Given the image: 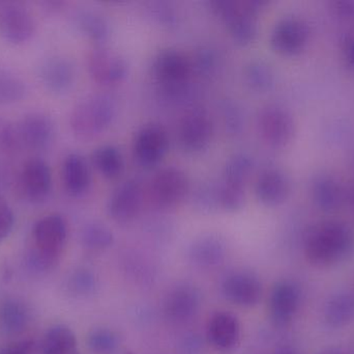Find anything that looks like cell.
Wrapping results in <instances>:
<instances>
[{
  "instance_id": "obj_1",
  "label": "cell",
  "mask_w": 354,
  "mask_h": 354,
  "mask_svg": "<svg viewBox=\"0 0 354 354\" xmlns=\"http://www.w3.org/2000/svg\"><path fill=\"white\" fill-rule=\"evenodd\" d=\"M354 251V232L344 220H324L306 233L304 253L312 265L330 267L345 261Z\"/></svg>"
},
{
  "instance_id": "obj_2",
  "label": "cell",
  "mask_w": 354,
  "mask_h": 354,
  "mask_svg": "<svg viewBox=\"0 0 354 354\" xmlns=\"http://www.w3.org/2000/svg\"><path fill=\"white\" fill-rule=\"evenodd\" d=\"M68 240V224L59 214H50L33 228V247L27 263L35 272H48L59 261Z\"/></svg>"
},
{
  "instance_id": "obj_3",
  "label": "cell",
  "mask_w": 354,
  "mask_h": 354,
  "mask_svg": "<svg viewBox=\"0 0 354 354\" xmlns=\"http://www.w3.org/2000/svg\"><path fill=\"white\" fill-rule=\"evenodd\" d=\"M118 105L107 94H91L73 109L70 124L73 133L82 141H91L105 132L115 120Z\"/></svg>"
},
{
  "instance_id": "obj_4",
  "label": "cell",
  "mask_w": 354,
  "mask_h": 354,
  "mask_svg": "<svg viewBox=\"0 0 354 354\" xmlns=\"http://www.w3.org/2000/svg\"><path fill=\"white\" fill-rule=\"evenodd\" d=\"M266 4L258 0H216L209 2V8L212 14L226 25L233 41L239 45L247 46L257 39L258 15Z\"/></svg>"
},
{
  "instance_id": "obj_5",
  "label": "cell",
  "mask_w": 354,
  "mask_h": 354,
  "mask_svg": "<svg viewBox=\"0 0 354 354\" xmlns=\"http://www.w3.org/2000/svg\"><path fill=\"white\" fill-rule=\"evenodd\" d=\"M297 128L299 121L295 114L280 104H268L258 112V133L272 149H287L295 141Z\"/></svg>"
},
{
  "instance_id": "obj_6",
  "label": "cell",
  "mask_w": 354,
  "mask_h": 354,
  "mask_svg": "<svg viewBox=\"0 0 354 354\" xmlns=\"http://www.w3.org/2000/svg\"><path fill=\"white\" fill-rule=\"evenodd\" d=\"M189 191V181L183 170L174 166L158 170L149 186L151 204L159 209L176 207Z\"/></svg>"
},
{
  "instance_id": "obj_7",
  "label": "cell",
  "mask_w": 354,
  "mask_h": 354,
  "mask_svg": "<svg viewBox=\"0 0 354 354\" xmlns=\"http://www.w3.org/2000/svg\"><path fill=\"white\" fill-rule=\"evenodd\" d=\"M87 71L97 85L111 87L122 82L129 73V62L116 50L97 45L87 55Z\"/></svg>"
},
{
  "instance_id": "obj_8",
  "label": "cell",
  "mask_w": 354,
  "mask_h": 354,
  "mask_svg": "<svg viewBox=\"0 0 354 354\" xmlns=\"http://www.w3.org/2000/svg\"><path fill=\"white\" fill-rule=\"evenodd\" d=\"M214 132V123L209 114L202 108H193L185 112L179 122V145L187 153H202L209 147Z\"/></svg>"
},
{
  "instance_id": "obj_9",
  "label": "cell",
  "mask_w": 354,
  "mask_h": 354,
  "mask_svg": "<svg viewBox=\"0 0 354 354\" xmlns=\"http://www.w3.org/2000/svg\"><path fill=\"white\" fill-rule=\"evenodd\" d=\"M169 149L167 131L159 124H147L139 129L133 143L135 160L141 168L151 170L161 163Z\"/></svg>"
},
{
  "instance_id": "obj_10",
  "label": "cell",
  "mask_w": 354,
  "mask_h": 354,
  "mask_svg": "<svg viewBox=\"0 0 354 354\" xmlns=\"http://www.w3.org/2000/svg\"><path fill=\"white\" fill-rule=\"evenodd\" d=\"M145 201V188L136 178L118 184L107 202V213L118 224H129L140 213Z\"/></svg>"
},
{
  "instance_id": "obj_11",
  "label": "cell",
  "mask_w": 354,
  "mask_h": 354,
  "mask_svg": "<svg viewBox=\"0 0 354 354\" xmlns=\"http://www.w3.org/2000/svg\"><path fill=\"white\" fill-rule=\"evenodd\" d=\"M37 23L22 4L8 2L0 6V35L12 45L27 43L35 35Z\"/></svg>"
},
{
  "instance_id": "obj_12",
  "label": "cell",
  "mask_w": 354,
  "mask_h": 354,
  "mask_svg": "<svg viewBox=\"0 0 354 354\" xmlns=\"http://www.w3.org/2000/svg\"><path fill=\"white\" fill-rule=\"evenodd\" d=\"M193 70L192 60L183 52L171 48L158 52L151 64L156 80L171 89L187 82Z\"/></svg>"
},
{
  "instance_id": "obj_13",
  "label": "cell",
  "mask_w": 354,
  "mask_h": 354,
  "mask_svg": "<svg viewBox=\"0 0 354 354\" xmlns=\"http://www.w3.org/2000/svg\"><path fill=\"white\" fill-rule=\"evenodd\" d=\"M293 191V181L289 172L283 168H266L260 172L255 183V195L258 201L268 208L284 205Z\"/></svg>"
},
{
  "instance_id": "obj_14",
  "label": "cell",
  "mask_w": 354,
  "mask_h": 354,
  "mask_svg": "<svg viewBox=\"0 0 354 354\" xmlns=\"http://www.w3.org/2000/svg\"><path fill=\"white\" fill-rule=\"evenodd\" d=\"M19 188L30 203L46 201L52 189V172L47 162L39 158L27 160L20 172Z\"/></svg>"
},
{
  "instance_id": "obj_15",
  "label": "cell",
  "mask_w": 354,
  "mask_h": 354,
  "mask_svg": "<svg viewBox=\"0 0 354 354\" xmlns=\"http://www.w3.org/2000/svg\"><path fill=\"white\" fill-rule=\"evenodd\" d=\"M301 293L291 281H281L272 287L268 299V312L276 326H288L299 311Z\"/></svg>"
},
{
  "instance_id": "obj_16",
  "label": "cell",
  "mask_w": 354,
  "mask_h": 354,
  "mask_svg": "<svg viewBox=\"0 0 354 354\" xmlns=\"http://www.w3.org/2000/svg\"><path fill=\"white\" fill-rule=\"evenodd\" d=\"M222 293L227 301L243 308H253L263 294L261 281L251 272H237L229 274L222 284Z\"/></svg>"
},
{
  "instance_id": "obj_17",
  "label": "cell",
  "mask_w": 354,
  "mask_h": 354,
  "mask_svg": "<svg viewBox=\"0 0 354 354\" xmlns=\"http://www.w3.org/2000/svg\"><path fill=\"white\" fill-rule=\"evenodd\" d=\"M16 126L21 147L31 151L47 150L55 137L53 121L39 112L23 116Z\"/></svg>"
},
{
  "instance_id": "obj_18",
  "label": "cell",
  "mask_w": 354,
  "mask_h": 354,
  "mask_svg": "<svg viewBox=\"0 0 354 354\" xmlns=\"http://www.w3.org/2000/svg\"><path fill=\"white\" fill-rule=\"evenodd\" d=\"M41 85L54 95H64L72 89L76 79V68L70 58L54 55L39 67Z\"/></svg>"
},
{
  "instance_id": "obj_19",
  "label": "cell",
  "mask_w": 354,
  "mask_h": 354,
  "mask_svg": "<svg viewBox=\"0 0 354 354\" xmlns=\"http://www.w3.org/2000/svg\"><path fill=\"white\" fill-rule=\"evenodd\" d=\"M206 334L208 342L216 351H232L241 341V324L230 312H216L208 321Z\"/></svg>"
},
{
  "instance_id": "obj_20",
  "label": "cell",
  "mask_w": 354,
  "mask_h": 354,
  "mask_svg": "<svg viewBox=\"0 0 354 354\" xmlns=\"http://www.w3.org/2000/svg\"><path fill=\"white\" fill-rule=\"evenodd\" d=\"M201 303L200 292L192 285H180L170 291L164 303L166 317L174 322H185L197 314Z\"/></svg>"
},
{
  "instance_id": "obj_21",
  "label": "cell",
  "mask_w": 354,
  "mask_h": 354,
  "mask_svg": "<svg viewBox=\"0 0 354 354\" xmlns=\"http://www.w3.org/2000/svg\"><path fill=\"white\" fill-rule=\"evenodd\" d=\"M62 180L66 191L73 197H81L87 193L91 184V170L84 156L71 153L62 166Z\"/></svg>"
},
{
  "instance_id": "obj_22",
  "label": "cell",
  "mask_w": 354,
  "mask_h": 354,
  "mask_svg": "<svg viewBox=\"0 0 354 354\" xmlns=\"http://www.w3.org/2000/svg\"><path fill=\"white\" fill-rule=\"evenodd\" d=\"M324 318L330 328H342L354 321V294L353 292H339L333 295L326 307Z\"/></svg>"
},
{
  "instance_id": "obj_23",
  "label": "cell",
  "mask_w": 354,
  "mask_h": 354,
  "mask_svg": "<svg viewBox=\"0 0 354 354\" xmlns=\"http://www.w3.org/2000/svg\"><path fill=\"white\" fill-rule=\"evenodd\" d=\"M74 24L79 31L97 45L107 41L110 25L107 19L97 10L81 8L74 14Z\"/></svg>"
},
{
  "instance_id": "obj_24",
  "label": "cell",
  "mask_w": 354,
  "mask_h": 354,
  "mask_svg": "<svg viewBox=\"0 0 354 354\" xmlns=\"http://www.w3.org/2000/svg\"><path fill=\"white\" fill-rule=\"evenodd\" d=\"M243 80L250 89L256 93H268L277 83V74L274 67L262 60H250L243 69Z\"/></svg>"
},
{
  "instance_id": "obj_25",
  "label": "cell",
  "mask_w": 354,
  "mask_h": 354,
  "mask_svg": "<svg viewBox=\"0 0 354 354\" xmlns=\"http://www.w3.org/2000/svg\"><path fill=\"white\" fill-rule=\"evenodd\" d=\"M91 161L104 178L114 180L124 172V159L122 151L113 145L97 147L91 155Z\"/></svg>"
},
{
  "instance_id": "obj_26",
  "label": "cell",
  "mask_w": 354,
  "mask_h": 354,
  "mask_svg": "<svg viewBox=\"0 0 354 354\" xmlns=\"http://www.w3.org/2000/svg\"><path fill=\"white\" fill-rule=\"evenodd\" d=\"M189 255L193 261L199 265H216L224 258V241L216 235H204L194 241Z\"/></svg>"
},
{
  "instance_id": "obj_27",
  "label": "cell",
  "mask_w": 354,
  "mask_h": 354,
  "mask_svg": "<svg viewBox=\"0 0 354 354\" xmlns=\"http://www.w3.org/2000/svg\"><path fill=\"white\" fill-rule=\"evenodd\" d=\"M29 320L28 309L17 299H8L0 307V328L6 334H22L28 326Z\"/></svg>"
},
{
  "instance_id": "obj_28",
  "label": "cell",
  "mask_w": 354,
  "mask_h": 354,
  "mask_svg": "<svg viewBox=\"0 0 354 354\" xmlns=\"http://www.w3.org/2000/svg\"><path fill=\"white\" fill-rule=\"evenodd\" d=\"M43 354H80L73 330L62 324L50 328L44 339Z\"/></svg>"
},
{
  "instance_id": "obj_29",
  "label": "cell",
  "mask_w": 354,
  "mask_h": 354,
  "mask_svg": "<svg viewBox=\"0 0 354 354\" xmlns=\"http://www.w3.org/2000/svg\"><path fill=\"white\" fill-rule=\"evenodd\" d=\"M254 170V159L249 154L239 152L228 158L223 168L222 180L245 185Z\"/></svg>"
},
{
  "instance_id": "obj_30",
  "label": "cell",
  "mask_w": 354,
  "mask_h": 354,
  "mask_svg": "<svg viewBox=\"0 0 354 354\" xmlns=\"http://www.w3.org/2000/svg\"><path fill=\"white\" fill-rule=\"evenodd\" d=\"M216 199L218 206L225 211H239L245 206L247 199L245 185L221 180L216 185Z\"/></svg>"
},
{
  "instance_id": "obj_31",
  "label": "cell",
  "mask_w": 354,
  "mask_h": 354,
  "mask_svg": "<svg viewBox=\"0 0 354 354\" xmlns=\"http://www.w3.org/2000/svg\"><path fill=\"white\" fill-rule=\"evenodd\" d=\"M26 85L19 75L0 68V105L17 103L25 97Z\"/></svg>"
},
{
  "instance_id": "obj_32",
  "label": "cell",
  "mask_w": 354,
  "mask_h": 354,
  "mask_svg": "<svg viewBox=\"0 0 354 354\" xmlns=\"http://www.w3.org/2000/svg\"><path fill=\"white\" fill-rule=\"evenodd\" d=\"M81 240L86 249L91 251H102L113 243V234L105 224L93 222L83 228Z\"/></svg>"
},
{
  "instance_id": "obj_33",
  "label": "cell",
  "mask_w": 354,
  "mask_h": 354,
  "mask_svg": "<svg viewBox=\"0 0 354 354\" xmlns=\"http://www.w3.org/2000/svg\"><path fill=\"white\" fill-rule=\"evenodd\" d=\"M87 345L95 354H114L120 346V338L109 328H95L87 337Z\"/></svg>"
},
{
  "instance_id": "obj_34",
  "label": "cell",
  "mask_w": 354,
  "mask_h": 354,
  "mask_svg": "<svg viewBox=\"0 0 354 354\" xmlns=\"http://www.w3.org/2000/svg\"><path fill=\"white\" fill-rule=\"evenodd\" d=\"M20 147L16 125L0 118V153H14Z\"/></svg>"
},
{
  "instance_id": "obj_35",
  "label": "cell",
  "mask_w": 354,
  "mask_h": 354,
  "mask_svg": "<svg viewBox=\"0 0 354 354\" xmlns=\"http://www.w3.org/2000/svg\"><path fill=\"white\" fill-rule=\"evenodd\" d=\"M68 288L72 292L79 295H86L95 288V278L91 272L86 269L78 270L71 276Z\"/></svg>"
},
{
  "instance_id": "obj_36",
  "label": "cell",
  "mask_w": 354,
  "mask_h": 354,
  "mask_svg": "<svg viewBox=\"0 0 354 354\" xmlns=\"http://www.w3.org/2000/svg\"><path fill=\"white\" fill-rule=\"evenodd\" d=\"M223 118H224V124L227 130L232 134H237L241 132L245 124V118H243V112H241L236 104L227 102L223 106Z\"/></svg>"
},
{
  "instance_id": "obj_37",
  "label": "cell",
  "mask_w": 354,
  "mask_h": 354,
  "mask_svg": "<svg viewBox=\"0 0 354 354\" xmlns=\"http://www.w3.org/2000/svg\"><path fill=\"white\" fill-rule=\"evenodd\" d=\"M15 224L14 212L10 204L0 195V242L12 231Z\"/></svg>"
},
{
  "instance_id": "obj_38",
  "label": "cell",
  "mask_w": 354,
  "mask_h": 354,
  "mask_svg": "<svg viewBox=\"0 0 354 354\" xmlns=\"http://www.w3.org/2000/svg\"><path fill=\"white\" fill-rule=\"evenodd\" d=\"M216 55L212 49L200 50L193 62V68L197 69L201 74H212L216 68Z\"/></svg>"
},
{
  "instance_id": "obj_39",
  "label": "cell",
  "mask_w": 354,
  "mask_h": 354,
  "mask_svg": "<svg viewBox=\"0 0 354 354\" xmlns=\"http://www.w3.org/2000/svg\"><path fill=\"white\" fill-rule=\"evenodd\" d=\"M153 16L157 19L158 22L163 26L171 27L177 23V14L176 10L168 3L158 2L153 8Z\"/></svg>"
},
{
  "instance_id": "obj_40",
  "label": "cell",
  "mask_w": 354,
  "mask_h": 354,
  "mask_svg": "<svg viewBox=\"0 0 354 354\" xmlns=\"http://www.w3.org/2000/svg\"><path fill=\"white\" fill-rule=\"evenodd\" d=\"M0 354H33V342L17 341L0 347Z\"/></svg>"
},
{
  "instance_id": "obj_41",
  "label": "cell",
  "mask_w": 354,
  "mask_h": 354,
  "mask_svg": "<svg viewBox=\"0 0 354 354\" xmlns=\"http://www.w3.org/2000/svg\"><path fill=\"white\" fill-rule=\"evenodd\" d=\"M272 354H299L295 348L290 346H283L277 349Z\"/></svg>"
},
{
  "instance_id": "obj_42",
  "label": "cell",
  "mask_w": 354,
  "mask_h": 354,
  "mask_svg": "<svg viewBox=\"0 0 354 354\" xmlns=\"http://www.w3.org/2000/svg\"><path fill=\"white\" fill-rule=\"evenodd\" d=\"M319 354H344L341 349L336 348V347H332V348L324 349Z\"/></svg>"
}]
</instances>
